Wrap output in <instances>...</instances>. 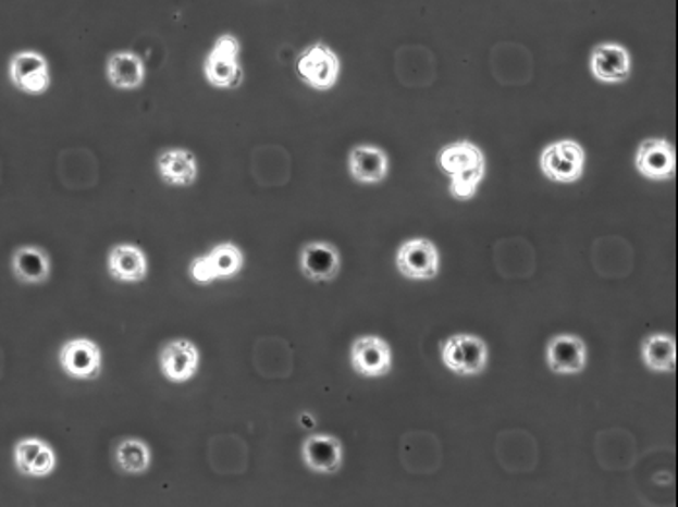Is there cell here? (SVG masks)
Returning a JSON list of instances; mask_svg holds the SVG:
<instances>
[{
  "label": "cell",
  "instance_id": "19",
  "mask_svg": "<svg viewBox=\"0 0 678 507\" xmlns=\"http://www.w3.org/2000/svg\"><path fill=\"white\" fill-rule=\"evenodd\" d=\"M107 272L119 283H141L148 277V256L138 245L121 243L107 253Z\"/></svg>",
  "mask_w": 678,
  "mask_h": 507
},
{
  "label": "cell",
  "instance_id": "14",
  "mask_svg": "<svg viewBox=\"0 0 678 507\" xmlns=\"http://www.w3.org/2000/svg\"><path fill=\"white\" fill-rule=\"evenodd\" d=\"M590 71L601 84H622L632 74V57L625 45L597 44L591 49Z\"/></svg>",
  "mask_w": 678,
  "mask_h": 507
},
{
  "label": "cell",
  "instance_id": "11",
  "mask_svg": "<svg viewBox=\"0 0 678 507\" xmlns=\"http://www.w3.org/2000/svg\"><path fill=\"white\" fill-rule=\"evenodd\" d=\"M546 364L553 374L576 376L588 367V345L580 335L558 333L546 343Z\"/></svg>",
  "mask_w": 678,
  "mask_h": 507
},
{
  "label": "cell",
  "instance_id": "20",
  "mask_svg": "<svg viewBox=\"0 0 678 507\" xmlns=\"http://www.w3.org/2000/svg\"><path fill=\"white\" fill-rule=\"evenodd\" d=\"M158 175L169 186H193L198 178V159L190 149H163L156 161Z\"/></svg>",
  "mask_w": 678,
  "mask_h": 507
},
{
  "label": "cell",
  "instance_id": "13",
  "mask_svg": "<svg viewBox=\"0 0 678 507\" xmlns=\"http://www.w3.org/2000/svg\"><path fill=\"white\" fill-rule=\"evenodd\" d=\"M200 349L190 339H171L159 350V370L173 384H185L198 374Z\"/></svg>",
  "mask_w": 678,
  "mask_h": 507
},
{
  "label": "cell",
  "instance_id": "23",
  "mask_svg": "<svg viewBox=\"0 0 678 507\" xmlns=\"http://www.w3.org/2000/svg\"><path fill=\"white\" fill-rule=\"evenodd\" d=\"M642 360L652 372L667 374L677 367V342L669 333H652L642 342Z\"/></svg>",
  "mask_w": 678,
  "mask_h": 507
},
{
  "label": "cell",
  "instance_id": "15",
  "mask_svg": "<svg viewBox=\"0 0 678 507\" xmlns=\"http://www.w3.org/2000/svg\"><path fill=\"white\" fill-rule=\"evenodd\" d=\"M300 273L312 283H330L340 275L342 253L330 243L312 240L300 248Z\"/></svg>",
  "mask_w": 678,
  "mask_h": 507
},
{
  "label": "cell",
  "instance_id": "17",
  "mask_svg": "<svg viewBox=\"0 0 678 507\" xmlns=\"http://www.w3.org/2000/svg\"><path fill=\"white\" fill-rule=\"evenodd\" d=\"M303 461L318 474H335L344 467V444L332 434H310L300 447Z\"/></svg>",
  "mask_w": 678,
  "mask_h": 507
},
{
  "label": "cell",
  "instance_id": "18",
  "mask_svg": "<svg viewBox=\"0 0 678 507\" xmlns=\"http://www.w3.org/2000/svg\"><path fill=\"white\" fill-rule=\"evenodd\" d=\"M347 169L353 181L359 184H380L390 173V159L384 149L370 144H359L349 151Z\"/></svg>",
  "mask_w": 678,
  "mask_h": 507
},
{
  "label": "cell",
  "instance_id": "16",
  "mask_svg": "<svg viewBox=\"0 0 678 507\" xmlns=\"http://www.w3.org/2000/svg\"><path fill=\"white\" fill-rule=\"evenodd\" d=\"M14 467L24 477L45 479L57 469V454L41 437H22L14 446Z\"/></svg>",
  "mask_w": 678,
  "mask_h": 507
},
{
  "label": "cell",
  "instance_id": "7",
  "mask_svg": "<svg viewBox=\"0 0 678 507\" xmlns=\"http://www.w3.org/2000/svg\"><path fill=\"white\" fill-rule=\"evenodd\" d=\"M396 268L406 280H434L441 273L439 246L423 236L407 238L397 248Z\"/></svg>",
  "mask_w": 678,
  "mask_h": 507
},
{
  "label": "cell",
  "instance_id": "1",
  "mask_svg": "<svg viewBox=\"0 0 678 507\" xmlns=\"http://www.w3.org/2000/svg\"><path fill=\"white\" fill-rule=\"evenodd\" d=\"M436 163L448 176V193L454 200L469 201L476 198L486 175V158L483 149L471 140L446 144L436 153Z\"/></svg>",
  "mask_w": 678,
  "mask_h": 507
},
{
  "label": "cell",
  "instance_id": "6",
  "mask_svg": "<svg viewBox=\"0 0 678 507\" xmlns=\"http://www.w3.org/2000/svg\"><path fill=\"white\" fill-rule=\"evenodd\" d=\"M245 268V253L235 243H221L204 256L194 258L188 265V275L198 285H210L213 281L237 277Z\"/></svg>",
  "mask_w": 678,
  "mask_h": 507
},
{
  "label": "cell",
  "instance_id": "8",
  "mask_svg": "<svg viewBox=\"0 0 678 507\" xmlns=\"http://www.w3.org/2000/svg\"><path fill=\"white\" fill-rule=\"evenodd\" d=\"M59 364L62 372L72 380H96L101 376L103 368L101 347L88 337L69 339L59 350Z\"/></svg>",
  "mask_w": 678,
  "mask_h": 507
},
{
  "label": "cell",
  "instance_id": "21",
  "mask_svg": "<svg viewBox=\"0 0 678 507\" xmlns=\"http://www.w3.org/2000/svg\"><path fill=\"white\" fill-rule=\"evenodd\" d=\"M51 272H53L51 256L41 246H19L12 253V273L24 285L47 283Z\"/></svg>",
  "mask_w": 678,
  "mask_h": 507
},
{
  "label": "cell",
  "instance_id": "12",
  "mask_svg": "<svg viewBox=\"0 0 678 507\" xmlns=\"http://www.w3.org/2000/svg\"><path fill=\"white\" fill-rule=\"evenodd\" d=\"M636 171L652 181L667 183L677 171V151L665 138H648L638 146L636 151Z\"/></svg>",
  "mask_w": 678,
  "mask_h": 507
},
{
  "label": "cell",
  "instance_id": "10",
  "mask_svg": "<svg viewBox=\"0 0 678 507\" xmlns=\"http://www.w3.org/2000/svg\"><path fill=\"white\" fill-rule=\"evenodd\" d=\"M352 368L362 378H384L392 372L394 355L386 339L379 335H361L352 345Z\"/></svg>",
  "mask_w": 678,
  "mask_h": 507
},
{
  "label": "cell",
  "instance_id": "3",
  "mask_svg": "<svg viewBox=\"0 0 678 507\" xmlns=\"http://www.w3.org/2000/svg\"><path fill=\"white\" fill-rule=\"evenodd\" d=\"M204 78L218 89H235L243 82L241 66V41L233 34L215 39L210 53L204 59Z\"/></svg>",
  "mask_w": 678,
  "mask_h": 507
},
{
  "label": "cell",
  "instance_id": "22",
  "mask_svg": "<svg viewBox=\"0 0 678 507\" xmlns=\"http://www.w3.org/2000/svg\"><path fill=\"white\" fill-rule=\"evenodd\" d=\"M107 79L113 88L133 91L146 82V62L133 51H116L107 59Z\"/></svg>",
  "mask_w": 678,
  "mask_h": 507
},
{
  "label": "cell",
  "instance_id": "4",
  "mask_svg": "<svg viewBox=\"0 0 678 507\" xmlns=\"http://www.w3.org/2000/svg\"><path fill=\"white\" fill-rule=\"evenodd\" d=\"M300 82L315 91H330L342 74V61L334 49L324 41L309 45L300 51L295 62Z\"/></svg>",
  "mask_w": 678,
  "mask_h": 507
},
{
  "label": "cell",
  "instance_id": "2",
  "mask_svg": "<svg viewBox=\"0 0 678 507\" xmlns=\"http://www.w3.org/2000/svg\"><path fill=\"white\" fill-rule=\"evenodd\" d=\"M441 360L456 376H479L489 364V345L473 333H456L441 343Z\"/></svg>",
  "mask_w": 678,
  "mask_h": 507
},
{
  "label": "cell",
  "instance_id": "9",
  "mask_svg": "<svg viewBox=\"0 0 678 507\" xmlns=\"http://www.w3.org/2000/svg\"><path fill=\"white\" fill-rule=\"evenodd\" d=\"M10 82L27 96H44L51 88V66L37 51H20L10 59Z\"/></svg>",
  "mask_w": 678,
  "mask_h": 507
},
{
  "label": "cell",
  "instance_id": "24",
  "mask_svg": "<svg viewBox=\"0 0 678 507\" xmlns=\"http://www.w3.org/2000/svg\"><path fill=\"white\" fill-rule=\"evenodd\" d=\"M115 461L126 474H144L151 467L150 446L140 437H124L116 444Z\"/></svg>",
  "mask_w": 678,
  "mask_h": 507
},
{
  "label": "cell",
  "instance_id": "5",
  "mask_svg": "<svg viewBox=\"0 0 678 507\" xmlns=\"http://www.w3.org/2000/svg\"><path fill=\"white\" fill-rule=\"evenodd\" d=\"M539 169L551 183H578L585 171V149L570 138L553 141L541 151Z\"/></svg>",
  "mask_w": 678,
  "mask_h": 507
}]
</instances>
